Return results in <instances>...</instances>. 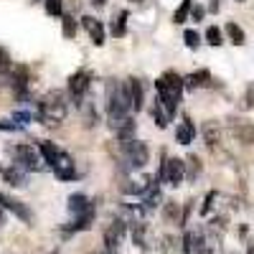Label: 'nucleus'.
Returning <instances> with one entry per match:
<instances>
[{"label":"nucleus","instance_id":"obj_1","mask_svg":"<svg viewBox=\"0 0 254 254\" xmlns=\"http://www.w3.org/2000/svg\"><path fill=\"white\" fill-rule=\"evenodd\" d=\"M107 112H110V130L120 122H125L127 117H132L135 107H132V97H130V84H120L112 81L107 89Z\"/></svg>","mask_w":254,"mask_h":254},{"label":"nucleus","instance_id":"obj_2","mask_svg":"<svg viewBox=\"0 0 254 254\" xmlns=\"http://www.w3.org/2000/svg\"><path fill=\"white\" fill-rule=\"evenodd\" d=\"M183 76H178L176 71H165L158 81H155V92H158V102H160V107L165 110L168 117H176L178 112V102H181V94H183Z\"/></svg>","mask_w":254,"mask_h":254},{"label":"nucleus","instance_id":"obj_3","mask_svg":"<svg viewBox=\"0 0 254 254\" xmlns=\"http://www.w3.org/2000/svg\"><path fill=\"white\" fill-rule=\"evenodd\" d=\"M66 115H69L66 94L54 89V92H49L44 99L38 102V115H36V120H38L41 125H59V122L66 120Z\"/></svg>","mask_w":254,"mask_h":254},{"label":"nucleus","instance_id":"obj_4","mask_svg":"<svg viewBox=\"0 0 254 254\" xmlns=\"http://www.w3.org/2000/svg\"><path fill=\"white\" fill-rule=\"evenodd\" d=\"M120 155H122V163L130 168V171H140V168L147 165L150 150H147V145L140 142V140H125V142H120Z\"/></svg>","mask_w":254,"mask_h":254},{"label":"nucleus","instance_id":"obj_5","mask_svg":"<svg viewBox=\"0 0 254 254\" xmlns=\"http://www.w3.org/2000/svg\"><path fill=\"white\" fill-rule=\"evenodd\" d=\"M13 155H15V165L23 168V171H46V160L41 155L38 147H31V145H15L13 147Z\"/></svg>","mask_w":254,"mask_h":254},{"label":"nucleus","instance_id":"obj_6","mask_svg":"<svg viewBox=\"0 0 254 254\" xmlns=\"http://www.w3.org/2000/svg\"><path fill=\"white\" fill-rule=\"evenodd\" d=\"M127 231H130V224H127L122 216L112 219V221H110V226L104 229V252H107V254H117V252H120V247H122V239H125Z\"/></svg>","mask_w":254,"mask_h":254},{"label":"nucleus","instance_id":"obj_7","mask_svg":"<svg viewBox=\"0 0 254 254\" xmlns=\"http://www.w3.org/2000/svg\"><path fill=\"white\" fill-rule=\"evenodd\" d=\"M186 178V160L181 158H163L160 173H158V183H168V186H181V181Z\"/></svg>","mask_w":254,"mask_h":254},{"label":"nucleus","instance_id":"obj_8","mask_svg":"<svg viewBox=\"0 0 254 254\" xmlns=\"http://www.w3.org/2000/svg\"><path fill=\"white\" fill-rule=\"evenodd\" d=\"M89 87H92V74L89 71H76L69 79V94H71L76 107H81V99H84V94L89 92Z\"/></svg>","mask_w":254,"mask_h":254},{"label":"nucleus","instance_id":"obj_9","mask_svg":"<svg viewBox=\"0 0 254 254\" xmlns=\"http://www.w3.org/2000/svg\"><path fill=\"white\" fill-rule=\"evenodd\" d=\"M51 173H54L59 181H74V178H76L74 158H71L69 153H64V150H61V155L51 163Z\"/></svg>","mask_w":254,"mask_h":254},{"label":"nucleus","instance_id":"obj_10","mask_svg":"<svg viewBox=\"0 0 254 254\" xmlns=\"http://www.w3.org/2000/svg\"><path fill=\"white\" fill-rule=\"evenodd\" d=\"M153 181H155V178H150V176L127 178V181L120 183V190H122L125 196H145V193H147V188L153 186Z\"/></svg>","mask_w":254,"mask_h":254},{"label":"nucleus","instance_id":"obj_11","mask_svg":"<svg viewBox=\"0 0 254 254\" xmlns=\"http://www.w3.org/2000/svg\"><path fill=\"white\" fill-rule=\"evenodd\" d=\"M0 206H3L5 211H10L13 216H18L20 221H26V224H33V214L31 211L20 203L18 198H10V196H5V193H0Z\"/></svg>","mask_w":254,"mask_h":254},{"label":"nucleus","instance_id":"obj_12","mask_svg":"<svg viewBox=\"0 0 254 254\" xmlns=\"http://www.w3.org/2000/svg\"><path fill=\"white\" fill-rule=\"evenodd\" d=\"M231 132L242 145H252L254 142V122L249 120H234L231 122Z\"/></svg>","mask_w":254,"mask_h":254},{"label":"nucleus","instance_id":"obj_13","mask_svg":"<svg viewBox=\"0 0 254 254\" xmlns=\"http://www.w3.org/2000/svg\"><path fill=\"white\" fill-rule=\"evenodd\" d=\"M89 211H94V203L84 196V193H74V196H69V214L74 216V219H79V216H84V214H89Z\"/></svg>","mask_w":254,"mask_h":254},{"label":"nucleus","instance_id":"obj_14","mask_svg":"<svg viewBox=\"0 0 254 254\" xmlns=\"http://www.w3.org/2000/svg\"><path fill=\"white\" fill-rule=\"evenodd\" d=\"M81 23H84V28L89 31L92 44H94V46H104V26H102V20H97V18H92V15H84Z\"/></svg>","mask_w":254,"mask_h":254},{"label":"nucleus","instance_id":"obj_15","mask_svg":"<svg viewBox=\"0 0 254 254\" xmlns=\"http://www.w3.org/2000/svg\"><path fill=\"white\" fill-rule=\"evenodd\" d=\"M193 135H196V125L190 117H183V122L176 127V140L178 145H190L193 142Z\"/></svg>","mask_w":254,"mask_h":254},{"label":"nucleus","instance_id":"obj_16","mask_svg":"<svg viewBox=\"0 0 254 254\" xmlns=\"http://www.w3.org/2000/svg\"><path fill=\"white\" fill-rule=\"evenodd\" d=\"M208 84H211V74H208L206 69H201V71H196V74L183 76V87H186L188 92L201 89V87H208Z\"/></svg>","mask_w":254,"mask_h":254},{"label":"nucleus","instance_id":"obj_17","mask_svg":"<svg viewBox=\"0 0 254 254\" xmlns=\"http://www.w3.org/2000/svg\"><path fill=\"white\" fill-rule=\"evenodd\" d=\"M160 201H163V193H160V186H158V178L153 181V186L147 188V193L142 196V206H145V211L150 214L153 208H158L160 206Z\"/></svg>","mask_w":254,"mask_h":254},{"label":"nucleus","instance_id":"obj_18","mask_svg":"<svg viewBox=\"0 0 254 254\" xmlns=\"http://www.w3.org/2000/svg\"><path fill=\"white\" fill-rule=\"evenodd\" d=\"M130 234H132V242H135L142 252L150 249V242H147V224H145V221L132 224V226H130Z\"/></svg>","mask_w":254,"mask_h":254},{"label":"nucleus","instance_id":"obj_19","mask_svg":"<svg viewBox=\"0 0 254 254\" xmlns=\"http://www.w3.org/2000/svg\"><path fill=\"white\" fill-rule=\"evenodd\" d=\"M203 140H206L208 147H214V145L221 142V127H219V122L208 120V122L203 125Z\"/></svg>","mask_w":254,"mask_h":254},{"label":"nucleus","instance_id":"obj_20","mask_svg":"<svg viewBox=\"0 0 254 254\" xmlns=\"http://www.w3.org/2000/svg\"><path fill=\"white\" fill-rule=\"evenodd\" d=\"M13 76H10V81H13V89L18 92V97H23V92H26V87H28V69L26 66H18L15 71H10Z\"/></svg>","mask_w":254,"mask_h":254},{"label":"nucleus","instance_id":"obj_21","mask_svg":"<svg viewBox=\"0 0 254 254\" xmlns=\"http://www.w3.org/2000/svg\"><path fill=\"white\" fill-rule=\"evenodd\" d=\"M201 171H203L201 158H198L196 153H188V155H186V176H188L190 181H196V178L201 176Z\"/></svg>","mask_w":254,"mask_h":254},{"label":"nucleus","instance_id":"obj_22","mask_svg":"<svg viewBox=\"0 0 254 254\" xmlns=\"http://www.w3.org/2000/svg\"><path fill=\"white\" fill-rule=\"evenodd\" d=\"M127 84H130V97H132V107H135V112H140V110H142V104H145V94H142V81H140V79H130Z\"/></svg>","mask_w":254,"mask_h":254},{"label":"nucleus","instance_id":"obj_23","mask_svg":"<svg viewBox=\"0 0 254 254\" xmlns=\"http://www.w3.org/2000/svg\"><path fill=\"white\" fill-rule=\"evenodd\" d=\"M3 178H5V183H10V186H15V188H20V186H26V173L20 171L18 165H10L8 171L3 173Z\"/></svg>","mask_w":254,"mask_h":254},{"label":"nucleus","instance_id":"obj_24","mask_svg":"<svg viewBox=\"0 0 254 254\" xmlns=\"http://www.w3.org/2000/svg\"><path fill=\"white\" fill-rule=\"evenodd\" d=\"M38 150H41V155H44V160H46L49 165L61 155V147H59V145H54V142H49V140L41 142V145H38Z\"/></svg>","mask_w":254,"mask_h":254},{"label":"nucleus","instance_id":"obj_25","mask_svg":"<svg viewBox=\"0 0 254 254\" xmlns=\"http://www.w3.org/2000/svg\"><path fill=\"white\" fill-rule=\"evenodd\" d=\"M163 219H165V221H173V224H181V226H183V214L178 211V203L168 201V203L163 206Z\"/></svg>","mask_w":254,"mask_h":254},{"label":"nucleus","instance_id":"obj_26","mask_svg":"<svg viewBox=\"0 0 254 254\" xmlns=\"http://www.w3.org/2000/svg\"><path fill=\"white\" fill-rule=\"evenodd\" d=\"M226 36L231 38V44H237V46H244V41H247V36H244V31H242V26H237L234 20L231 23H226Z\"/></svg>","mask_w":254,"mask_h":254},{"label":"nucleus","instance_id":"obj_27","mask_svg":"<svg viewBox=\"0 0 254 254\" xmlns=\"http://www.w3.org/2000/svg\"><path fill=\"white\" fill-rule=\"evenodd\" d=\"M150 115H153V120H155V125L160 127V130H165V127H168V122H171V117L165 115V110L160 107V102H158V99L153 102V110H150Z\"/></svg>","mask_w":254,"mask_h":254},{"label":"nucleus","instance_id":"obj_28","mask_svg":"<svg viewBox=\"0 0 254 254\" xmlns=\"http://www.w3.org/2000/svg\"><path fill=\"white\" fill-rule=\"evenodd\" d=\"M190 10H193V0H183V3L178 5V10L173 13V23H183V20L190 15Z\"/></svg>","mask_w":254,"mask_h":254},{"label":"nucleus","instance_id":"obj_29","mask_svg":"<svg viewBox=\"0 0 254 254\" xmlns=\"http://www.w3.org/2000/svg\"><path fill=\"white\" fill-rule=\"evenodd\" d=\"M61 33L66 36V38H74L76 36V20L71 15H64L61 18Z\"/></svg>","mask_w":254,"mask_h":254},{"label":"nucleus","instance_id":"obj_30","mask_svg":"<svg viewBox=\"0 0 254 254\" xmlns=\"http://www.w3.org/2000/svg\"><path fill=\"white\" fill-rule=\"evenodd\" d=\"M125 31H127V10H122L120 15H117V20H115V26H112V36H125Z\"/></svg>","mask_w":254,"mask_h":254},{"label":"nucleus","instance_id":"obj_31","mask_svg":"<svg viewBox=\"0 0 254 254\" xmlns=\"http://www.w3.org/2000/svg\"><path fill=\"white\" fill-rule=\"evenodd\" d=\"M206 41H208L211 46H221V44H224V33H221V28L211 26V28L206 31Z\"/></svg>","mask_w":254,"mask_h":254},{"label":"nucleus","instance_id":"obj_32","mask_svg":"<svg viewBox=\"0 0 254 254\" xmlns=\"http://www.w3.org/2000/svg\"><path fill=\"white\" fill-rule=\"evenodd\" d=\"M44 8L49 15L54 18H64V10H61V0H44Z\"/></svg>","mask_w":254,"mask_h":254},{"label":"nucleus","instance_id":"obj_33","mask_svg":"<svg viewBox=\"0 0 254 254\" xmlns=\"http://www.w3.org/2000/svg\"><path fill=\"white\" fill-rule=\"evenodd\" d=\"M8 71H13V59L3 46H0V74H8Z\"/></svg>","mask_w":254,"mask_h":254},{"label":"nucleus","instance_id":"obj_34","mask_svg":"<svg viewBox=\"0 0 254 254\" xmlns=\"http://www.w3.org/2000/svg\"><path fill=\"white\" fill-rule=\"evenodd\" d=\"M183 41H186L188 49H198V46H201V36H198L196 31H186V33H183Z\"/></svg>","mask_w":254,"mask_h":254},{"label":"nucleus","instance_id":"obj_35","mask_svg":"<svg viewBox=\"0 0 254 254\" xmlns=\"http://www.w3.org/2000/svg\"><path fill=\"white\" fill-rule=\"evenodd\" d=\"M216 198H219V193H216V190H208V193H206V201H203V206H201V214H203V216H206L208 211H211V206L216 203Z\"/></svg>","mask_w":254,"mask_h":254},{"label":"nucleus","instance_id":"obj_36","mask_svg":"<svg viewBox=\"0 0 254 254\" xmlns=\"http://www.w3.org/2000/svg\"><path fill=\"white\" fill-rule=\"evenodd\" d=\"M242 107H244V110H252V107H254V81L249 84V87H247V92H244Z\"/></svg>","mask_w":254,"mask_h":254},{"label":"nucleus","instance_id":"obj_37","mask_svg":"<svg viewBox=\"0 0 254 254\" xmlns=\"http://www.w3.org/2000/svg\"><path fill=\"white\" fill-rule=\"evenodd\" d=\"M0 130H10V132H18V130H23V125H18L15 120H0Z\"/></svg>","mask_w":254,"mask_h":254},{"label":"nucleus","instance_id":"obj_38","mask_svg":"<svg viewBox=\"0 0 254 254\" xmlns=\"http://www.w3.org/2000/svg\"><path fill=\"white\" fill-rule=\"evenodd\" d=\"M13 120H15L18 125H26V122H33V115H31V112H15Z\"/></svg>","mask_w":254,"mask_h":254},{"label":"nucleus","instance_id":"obj_39","mask_svg":"<svg viewBox=\"0 0 254 254\" xmlns=\"http://www.w3.org/2000/svg\"><path fill=\"white\" fill-rule=\"evenodd\" d=\"M206 15V10L201 8V5H193V10H190V18H193V20H201Z\"/></svg>","mask_w":254,"mask_h":254},{"label":"nucleus","instance_id":"obj_40","mask_svg":"<svg viewBox=\"0 0 254 254\" xmlns=\"http://www.w3.org/2000/svg\"><path fill=\"white\" fill-rule=\"evenodd\" d=\"M219 8H221V3H219V0H208V13H219Z\"/></svg>","mask_w":254,"mask_h":254},{"label":"nucleus","instance_id":"obj_41","mask_svg":"<svg viewBox=\"0 0 254 254\" xmlns=\"http://www.w3.org/2000/svg\"><path fill=\"white\" fill-rule=\"evenodd\" d=\"M92 5L94 8H104V0H92Z\"/></svg>","mask_w":254,"mask_h":254},{"label":"nucleus","instance_id":"obj_42","mask_svg":"<svg viewBox=\"0 0 254 254\" xmlns=\"http://www.w3.org/2000/svg\"><path fill=\"white\" fill-rule=\"evenodd\" d=\"M0 224H5V214H3V211H0Z\"/></svg>","mask_w":254,"mask_h":254},{"label":"nucleus","instance_id":"obj_43","mask_svg":"<svg viewBox=\"0 0 254 254\" xmlns=\"http://www.w3.org/2000/svg\"><path fill=\"white\" fill-rule=\"evenodd\" d=\"M132 3H142V0H132Z\"/></svg>","mask_w":254,"mask_h":254},{"label":"nucleus","instance_id":"obj_44","mask_svg":"<svg viewBox=\"0 0 254 254\" xmlns=\"http://www.w3.org/2000/svg\"><path fill=\"white\" fill-rule=\"evenodd\" d=\"M237 3H244V0H237Z\"/></svg>","mask_w":254,"mask_h":254}]
</instances>
